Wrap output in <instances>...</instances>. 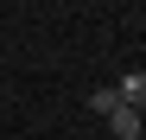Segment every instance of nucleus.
I'll return each instance as SVG.
<instances>
[{"instance_id": "obj_2", "label": "nucleus", "mask_w": 146, "mask_h": 140, "mask_svg": "<svg viewBox=\"0 0 146 140\" xmlns=\"http://www.w3.org/2000/svg\"><path fill=\"white\" fill-rule=\"evenodd\" d=\"M108 127H114V140H140V108H127V102H121V108L108 115Z\"/></svg>"}, {"instance_id": "obj_3", "label": "nucleus", "mask_w": 146, "mask_h": 140, "mask_svg": "<svg viewBox=\"0 0 146 140\" xmlns=\"http://www.w3.org/2000/svg\"><path fill=\"white\" fill-rule=\"evenodd\" d=\"M89 108H95V115H114V108H121V96H114V83H102V89H89Z\"/></svg>"}, {"instance_id": "obj_1", "label": "nucleus", "mask_w": 146, "mask_h": 140, "mask_svg": "<svg viewBox=\"0 0 146 140\" xmlns=\"http://www.w3.org/2000/svg\"><path fill=\"white\" fill-rule=\"evenodd\" d=\"M114 96L127 102V108H146V70H127V77L114 83Z\"/></svg>"}]
</instances>
